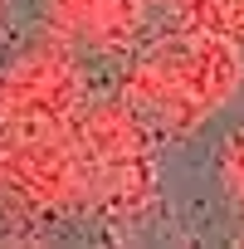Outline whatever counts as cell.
<instances>
[{
	"label": "cell",
	"mask_w": 244,
	"mask_h": 249,
	"mask_svg": "<svg viewBox=\"0 0 244 249\" xmlns=\"http://www.w3.org/2000/svg\"><path fill=\"white\" fill-rule=\"evenodd\" d=\"M117 98H127L157 132H195L244 83V44L210 30H161L122 54Z\"/></svg>",
	"instance_id": "6da1fadb"
},
{
	"label": "cell",
	"mask_w": 244,
	"mask_h": 249,
	"mask_svg": "<svg viewBox=\"0 0 244 249\" xmlns=\"http://www.w3.org/2000/svg\"><path fill=\"white\" fill-rule=\"evenodd\" d=\"M73 142L83 157L88 181V215L107 225L142 230L157 215L161 196V161H157V127L127 98H83L73 112Z\"/></svg>",
	"instance_id": "7a4b0ae2"
},
{
	"label": "cell",
	"mask_w": 244,
	"mask_h": 249,
	"mask_svg": "<svg viewBox=\"0 0 244 249\" xmlns=\"http://www.w3.org/2000/svg\"><path fill=\"white\" fill-rule=\"evenodd\" d=\"M0 186L35 220L88 215V181H83V157L73 142V122L0 127Z\"/></svg>",
	"instance_id": "3957f363"
},
{
	"label": "cell",
	"mask_w": 244,
	"mask_h": 249,
	"mask_svg": "<svg viewBox=\"0 0 244 249\" xmlns=\"http://www.w3.org/2000/svg\"><path fill=\"white\" fill-rule=\"evenodd\" d=\"M83 98H88V78L73 44L59 35H39L0 69V127L73 122Z\"/></svg>",
	"instance_id": "277c9868"
},
{
	"label": "cell",
	"mask_w": 244,
	"mask_h": 249,
	"mask_svg": "<svg viewBox=\"0 0 244 249\" xmlns=\"http://www.w3.org/2000/svg\"><path fill=\"white\" fill-rule=\"evenodd\" d=\"M44 25L78 49L132 54L147 39L152 0H44Z\"/></svg>",
	"instance_id": "5b68a950"
},
{
	"label": "cell",
	"mask_w": 244,
	"mask_h": 249,
	"mask_svg": "<svg viewBox=\"0 0 244 249\" xmlns=\"http://www.w3.org/2000/svg\"><path fill=\"white\" fill-rule=\"evenodd\" d=\"M152 5H161L176 25L210 30V35L244 44V0H152Z\"/></svg>",
	"instance_id": "8992f818"
},
{
	"label": "cell",
	"mask_w": 244,
	"mask_h": 249,
	"mask_svg": "<svg viewBox=\"0 0 244 249\" xmlns=\"http://www.w3.org/2000/svg\"><path fill=\"white\" fill-rule=\"evenodd\" d=\"M215 166H220V181H225V191H229L234 210L244 215V127L225 137V147H220V161H215ZM239 244H244V234H239Z\"/></svg>",
	"instance_id": "52a82bcc"
},
{
	"label": "cell",
	"mask_w": 244,
	"mask_h": 249,
	"mask_svg": "<svg viewBox=\"0 0 244 249\" xmlns=\"http://www.w3.org/2000/svg\"><path fill=\"white\" fill-rule=\"evenodd\" d=\"M0 20H5V0H0Z\"/></svg>",
	"instance_id": "ba28073f"
}]
</instances>
